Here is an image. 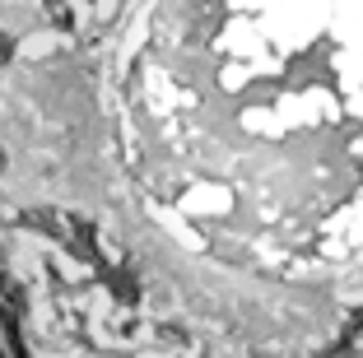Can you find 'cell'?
I'll use <instances>...</instances> for the list:
<instances>
[{"instance_id": "cell-1", "label": "cell", "mask_w": 363, "mask_h": 358, "mask_svg": "<svg viewBox=\"0 0 363 358\" xmlns=\"http://www.w3.org/2000/svg\"><path fill=\"white\" fill-rule=\"evenodd\" d=\"M0 261L43 358H363V0H0Z\"/></svg>"}]
</instances>
